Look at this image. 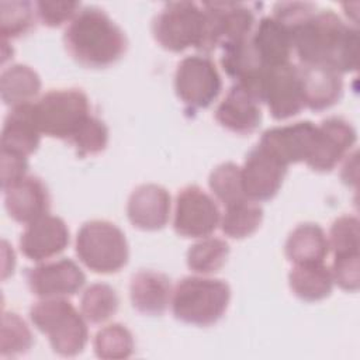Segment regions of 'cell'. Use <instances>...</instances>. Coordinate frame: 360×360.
Segmentation results:
<instances>
[{"label": "cell", "mask_w": 360, "mask_h": 360, "mask_svg": "<svg viewBox=\"0 0 360 360\" xmlns=\"http://www.w3.org/2000/svg\"><path fill=\"white\" fill-rule=\"evenodd\" d=\"M68 245V225L62 218L49 214L30 222L20 238L21 253L34 262H41L60 253Z\"/></svg>", "instance_id": "16"}, {"label": "cell", "mask_w": 360, "mask_h": 360, "mask_svg": "<svg viewBox=\"0 0 360 360\" xmlns=\"http://www.w3.org/2000/svg\"><path fill=\"white\" fill-rule=\"evenodd\" d=\"M260 101L267 104L273 118L287 120L304 108L298 66L284 63L267 68L262 80Z\"/></svg>", "instance_id": "11"}, {"label": "cell", "mask_w": 360, "mask_h": 360, "mask_svg": "<svg viewBox=\"0 0 360 360\" xmlns=\"http://www.w3.org/2000/svg\"><path fill=\"white\" fill-rule=\"evenodd\" d=\"M333 281L346 291H357L360 285V255L347 253L339 255L333 259L332 266Z\"/></svg>", "instance_id": "36"}, {"label": "cell", "mask_w": 360, "mask_h": 360, "mask_svg": "<svg viewBox=\"0 0 360 360\" xmlns=\"http://www.w3.org/2000/svg\"><path fill=\"white\" fill-rule=\"evenodd\" d=\"M356 142V131L340 117H330L316 125L312 149L305 163L316 172H329L345 158Z\"/></svg>", "instance_id": "13"}, {"label": "cell", "mask_w": 360, "mask_h": 360, "mask_svg": "<svg viewBox=\"0 0 360 360\" xmlns=\"http://www.w3.org/2000/svg\"><path fill=\"white\" fill-rule=\"evenodd\" d=\"M215 120L231 132L239 135L252 134L262 121L260 101L248 89L235 83L217 107Z\"/></svg>", "instance_id": "19"}, {"label": "cell", "mask_w": 360, "mask_h": 360, "mask_svg": "<svg viewBox=\"0 0 360 360\" xmlns=\"http://www.w3.org/2000/svg\"><path fill=\"white\" fill-rule=\"evenodd\" d=\"M32 112L41 134L68 142L91 115L89 97L79 89H58L45 93L37 103H32Z\"/></svg>", "instance_id": "6"}, {"label": "cell", "mask_w": 360, "mask_h": 360, "mask_svg": "<svg viewBox=\"0 0 360 360\" xmlns=\"http://www.w3.org/2000/svg\"><path fill=\"white\" fill-rule=\"evenodd\" d=\"M28 160L25 156L1 150V187L6 188L27 176Z\"/></svg>", "instance_id": "38"}, {"label": "cell", "mask_w": 360, "mask_h": 360, "mask_svg": "<svg viewBox=\"0 0 360 360\" xmlns=\"http://www.w3.org/2000/svg\"><path fill=\"white\" fill-rule=\"evenodd\" d=\"M229 300L231 288L224 280L190 276L176 284L170 304L179 321L210 326L224 316Z\"/></svg>", "instance_id": "3"}, {"label": "cell", "mask_w": 360, "mask_h": 360, "mask_svg": "<svg viewBox=\"0 0 360 360\" xmlns=\"http://www.w3.org/2000/svg\"><path fill=\"white\" fill-rule=\"evenodd\" d=\"M80 158L103 152L108 143V128L100 118L90 115L70 142Z\"/></svg>", "instance_id": "34"}, {"label": "cell", "mask_w": 360, "mask_h": 360, "mask_svg": "<svg viewBox=\"0 0 360 360\" xmlns=\"http://www.w3.org/2000/svg\"><path fill=\"white\" fill-rule=\"evenodd\" d=\"M3 190L6 210L17 222L30 224L49 211V191L37 176L27 174Z\"/></svg>", "instance_id": "17"}, {"label": "cell", "mask_w": 360, "mask_h": 360, "mask_svg": "<svg viewBox=\"0 0 360 360\" xmlns=\"http://www.w3.org/2000/svg\"><path fill=\"white\" fill-rule=\"evenodd\" d=\"M156 42L170 52L190 46L200 49L204 35L202 7L193 1H173L163 6L152 22Z\"/></svg>", "instance_id": "7"}, {"label": "cell", "mask_w": 360, "mask_h": 360, "mask_svg": "<svg viewBox=\"0 0 360 360\" xmlns=\"http://www.w3.org/2000/svg\"><path fill=\"white\" fill-rule=\"evenodd\" d=\"M30 318L55 353L72 357L83 352L89 340L84 316L65 298H42L31 307Z\"/></svg>", "instance_id": "4"}, {"label": "cell", "mask_w": 360, "mask_h": 360, "mask_svg": "<svg viewBox=\"0 0 360 360\" xmlns=\"http://www.w3.org/2000/svg\"><path fill=\"white\" fill-rule=\"evenodd\" d=\"M229 246L224 239L207 236L190 246L187 252V266L198 274L218 271L228 259Z\"/></svg>", "instance_id": "29"}, {"label": "cell", "mask_w": 360, "mask_h": 360, "mask_svg": "<svg viewBox=\"0 0 360 360\" xmlns=\"http://www.w3.org/2000/svg\"><path fill=\"white\" fill-rule=\"evenodd\" d=\"M221 222L215 200L198 186L181 188L176 197L174 231L184 238H207Z\"/></svg>", "instance_id": "10"}, {"label": "cell", "mask_w": 360, "mask_h": 360, "mask_svg": "<svg viewBox=\"0 0 360 360\" xmlns=\"http://www.w3.org/2000/svg\"><path fill=\"white\" fill-rule=\"evenodd\" d=\"M35 10L44 25L60 27L76 17L80 4L77 1H38Z\"/></svg>", "instance_id": "37"}, {"label": "cell", "mask_w": 360, "mask_h": 360, "mask_svg": "<svg viewBox=\"0 0 360 360\" xmlns=\"http://www.w3.org/2000/svg\"><path fill=\"white\" fill-rule=\"evenodd\" d=\"M221 89V76L210 58L193 55L177 65L174 90L188 108H207L219 96Z\"/></svg>", "instance_id": "9"}, {"label": "cell", "mask_w": 360, "mask_h": 360, "mask_svg": "<svg viewBox=\"0 0 360 360\" xmlns=\"http://www.w3.org/2000/svg\"><path fill=\"white\" fill-rule=\"evenodd\" d=\"M287 167L263 146L257 145L253 148L240 167L242 187L246 198L255 202L271 200L283 184Z\"/></svg>", "instance_id": "12"}, {"label": "cell", "mask_w": 360, "mask_h": 360, "mask_svg": "<svg viewBox=\"0 0 360 360\" xmlns=\"http://www.w3.org/2000/svg\"><path fill=\"white\" fill-rule=\"evenodd\" d=\"M304 107L312 111H322L336 104L343 93L340 73L314 65L298 66Z\"/></svg>", "instance_id": "20"}, {"label": "cell", "mask_w": 360, "mask_h": 360, "mask_svg": "<svg viewBox=\"0 0 360 360\" xmlns=\"http://www.w3.org/2000/svg\"><path fill=\"white\" fill-rule=\"evenodd\" d=\"M34 6L30 1L11 0L0 3L1 41H8L27 34L35 21Z\"/></svg>", "instance_id": "31"}, {"label": "cell", "mask_w": 360, "mask_h": 360, "mask_svg": "<svg viewBox=\"0 0 360 360\" xmlns=\"http://www.w3.org/2000/svg\"><path fill=\"white\" fill-rule=\"evenodd\" d=\"M76 255L94 273L120 271L129 259L124 232L114 224L101 219L84 222L76 236Z\"/></svg>", "instance_id": "5"}, {"label": "cell", "mask_w": 360, "mask_h": 360, "mask_svg": "<svg viewBox=\"0 0 360 360\" xmlns=\"http://www.w3.org/2000/svg\"><path fill=\"white\" fill-rule=\"evenodd\" d=\"M69 55L87 68H107L122 58L128 42L124 31L98 7H84L63 34Z\"/></svg>", "instance_id": "2"}, {"label": "cell", "mask_w": 360, "mask_h": 360, "mask_svg": "<svg viewBox=\"0 0 360 360\" xmlns=\"http://www.w3.org/2000/svg\"><path fill=\"white\" fill-rule=\"evenodd\" d=\"M129 222L142 231L162 229L170 217V194L158 184L138 186L127 202Z\"/></svg>", "instance_id": "18"}, {"label": "cell", "mask_w": 360, "mask_h": 360, "mask_svg": "<svg viewBox=\"0 0 360 360\" xmlns=\"http://www.w3.org/2000/svg\"><path fill=\"white\" fill-rule=\"evenodd\" d=\"M263 221V210L250 200H243L226 207L221 217L222 232L235 239H243L255 233Z\"/></svg>", "instance_id": "27"}, {"label": "cell", "mask_w": 360, "mask_h": 360, "mask_svg": "<svg viewBox=\"0 0 360 360\" xmlns=\"http://www.w3.org/2000/svg\"><path fill=\"white\" fill-rule=\"evenodd\" d=\"M315 134V124L311 121H298L264 131L259 145L288 166L307 160L314 145Z\"/></svg>", "instance_id": "15"}, {"label": "cell", "mask_w": 360, "mask_h": 360, "mask_svg": "<svg viewBox=\"0 0 360 360\" xmlns=\"http://www.w3.org/2000/svg\"><path fill=\"white\" fill-rule=\"evenodd\" d=\"M330 269L322 263L295 264L288 274V284L294 295L304 301H319L326 298L333 288Z\"/></svg>", "instance_id": "25"}, {"label": "cell", "mask_w": 360, "mask_h": 360, "mask_svg": "<svg viewBox=\"0 0 360 360\" xmlns=\"http://www.w3.org/2000/svg\"><path fill=\"white\" fill-rule=\"evenodd\" d=\"M284 252L294 264L322 263L329 253L328 236L316 224H300L288 235Z\"/></svg>", "instance_id": "24"}, {"label": "cell", "mask_w": 360, "mask_h": 360, "mask_svg": "<svg viewBox=\"0 0 360 360\" xmlns=\"http://www.w3.org/2000/svg\"><path fill=\"white\" fill-rule=\"evenodd\" d=\"M0 338V354L3 357H15L24 354L34 343L28 325L20 315L14 312L3 314Z\"/></svg>", "instance_id": "33"}, {"label": "cell", "mask_w": 360, "mask_h": 360, "mask_svg": "<svg viewBox=\"0 0 360 360\" xmlns=\"http://www.w3.org/2000/svg\"><path fill=\"white\" fill-rule=\"evenodd\" d=\"M41 90L38 73L27 65H11L0 76V93L7 105L31 104Z\"/></svg>", "instance_id": "26"}, {"label": "cell", "mask_w": 360, "mask_h": 360, "mask_svg": "<svg viewBox=\"0 0 360 360\" xmlns=\"http://www.w3.org/2000/svg\"><path fill=\"white\" fill-rule=\"evenodd\" d=\"M170 278L153 270H139L129 283V297L134 308L145 315H162L172 302Z\"/></svg>", "instance_id": "21"}, {"label": "cell", "mask_w": 360, "mask_h": 360, "mask_svg": "<svg viewBox=\"0 0 360 360\" xmlns=\"http://www.w3.org/2000/svg\"><path fill=\"white\" fill-rule=\"evenodd\" d=\"M204 35L200 51L211 52L250 37L255 28V13L245 3H202Z\"/></svg>", "instance_id": "8"}, {"label": "cell", "mask_w": 360, "mask_h": 360, "mask_svg": "<svg viewBox=\"0 0 360 360\" xmlns=\"http://www.w3.org/2000/svg\"><path fill=\"white\" fill-rule=\"evenodd\" d=\"M41 142V131L35 122L32 103L13 107L1 131V150L28 158Z\"/></svg>", "instance_id": "23"}, {"label": "cell", "mask_w": 360, "mask_h": 360, "mask_svg": "<svg viewBox=\"0 0 360 360\" xmlns=\"http://www.w3.org/2000/svg\"><path fill=\"white\" fill-rule=\"evenodd\" d=\"M32 294L41 298H63L76 294L86 283L82 269L70 259L38 264L27 271Z\"/></svg>", "instance_id": "14"}, {"label": "cell", "mask_w": 360, "mask_h": 360, "mask_svg": "<svg viewBox=\"0 0 360 360\" xmlns=\"http://www.w3.org/2000/svg\"><path fill=\"white\" fill-rule=\"evenodd\" d=\"M250 41L262 63L274 68L290 62L292 52L291 31L277 18L263 17L250 35Z\"/></svg>", "instance_id": "22"}, {"label": "cell", "mask_w": 360, "mask_h": 360, "mask_svg": "<svg viewBox=\"0 0 360 360\" xmlns=\"http://www.w3.org/2000/svg\"><path fill=\"white\" fill-rule=\"evenodd\" d=\"M120 305L117 291L105 283L87 287L80 300L82 315L91 323H103L115 315Z\"/></svg>", "instance_id": "28"}, {"label": "cell", "mask_w": 360, "mask_h": 360, "mask_svg": "<svg viewBox=\"0 0 360 360\" xmlns=\"http://www.w3.org/2000/svg\"><path fill=\"white\" fill-rule=\"evenodd\" d=\"M359 219L353 215H342L333 221L329 232V249L335 256L359 252Z\"/></svg>", "instance_id": "35"}, {"label": "cell", "mask_w": 360, "mask_h": 360, "mask_svg": "<svg viewBox=\"0 0 360 360\" xmlns=\"http://www.w3.org/2000/svg\"><path fill=\"white\" fill-rule=\"evenodd\" d=\"M96 356L104 360H120L132 356L135 342L132 333L121 323H111L101 328L94 336Z\"/></svg>", "instance_id": "30"}, {"label": "cell", "mask_w": 360, "mask_h": 360, "mask_svg": "<svg viewBox=\"0 0 360 360\" xmlns=\"http://www.w3.org/2000/svg\"><path fill=\"white\" fill-rule=\"evenodd\" d=\"M208 184L214 195L225 207L248 200L242 187L240 167L233 162H225L217 166L210 174Z\"/></svg>", "instance_id": "32"}, {"label": "cell", "mask_w": 360, "mask_h": 360, "mask_svg": "<svg viewBox=\"0 0 360 360\" xmlns=\"http://www.w3.org/2000/svg\"><path fill=\"white\" fill-rule=\"evenodd\" d=\"M292 51L302 65L323 66L338 73L359 65V31L332 10L315 11L291 30Z\"/></svg>", "instance_id": "1"}]
</instances>
